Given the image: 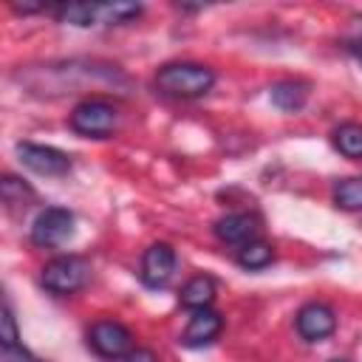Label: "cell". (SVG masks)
Wrapping results in <instances>:
<instances>
[{
  "mask_svg": "<svg viewBox=\"0 0 362 362\" xmlns=\"http://www.w3.org/2000/svg\"><path fill=\"white\" fill-rule=\"evenodd\" d=\"M156 85L167 96L192 99V96L206 93L215 85V71L198 62H170L156 74Z\"/></svg>",
  "mask_w": 362,
  "mask_h": 362,
  "instance_id": "1",
  "label": "cell"
},
{
  "mask_svg": "<svg viewBox=\"0 0 362 362\" xmlns=\"http://www.w3.org/2000/svg\"><path fill=\"white\" fill-rule=\"evenodd\" d=\"M116 124H119V110L107 99H85L71 110V127L79 136L105 139L116 130Z\"/></svg>",
  "mask_w": 362,
  "mask_h": 362,
  "instance_id": "2",
  "label": "cell"
},
{
  "mask_svg": "<svg viewBox=\"0 0 362 362\" xmlns=\"http://www.w3.org/2000/svg\"><path fill=\"white\" fill-rule=\"evenodd\" d=\"M85 280H88V263L74 255L54 257L42 269V286L54 294H71V291L82 288Z\"/></svg>",
  "mask_w": 362,
  "mask_h": 362,
  "instance_id": "3",
  "label": "cell"
},
{
  "mask_svg": "<svg viewBox=\"0 0 362 362\" xmlns=\"http://www.w3.org/2000/svg\"><path fill=\"white\" fill-rule=\"evenodd\" d=\"M74 235V215L62 206H48L34 218L31 240L37 246H59Z\"/></svg>",
  "mask_w": 362,
  "mask_h": 362,
  "instance_id": "4",
  "label": "cell"
},
{
  "mask_svg": "<svg viewBox=\"0 0 362 362\" xmlns=\"http://www.w3.org/2000/svg\"><path fill=\"white\" fill-rule=\"evenodd\" d=\"M88 342L90 348L105 356V359H124L130 351H133V337L130 331L122 325V322H113V320H102L90 328L88 334Z\"/></svg>",
  "mask_w": 362,
  "mask_h": 362,
  "instance_id": "5",
  "label": "cell"
},
{
  "mask_svg": "<svg viewBox=\"0 0 362 362\" xmlns=\"http://www.w3.org/2000/svg\"><path fill=\"white\" fill-rule=\"evenodd\" d=\"M17 156L20 161L40 173V175H65L71 170V158L57 150V147H45V144H31V141H20L17 144Z\"/></svg>",
  "mask_w": 362,
  "mask_h": 362,
  "instance_id": "6",
  "label": "cell"
},
{
  "mask_svg": "<svg viewBox=\"0 0 362 362\" xmlns=\"http://www.w3.org/2000/svg\"><path fill=\"white\" fill-rule=\"evenodd\" d=\"M334 328H337V314L325 303H308L297 311V331L308 342L325 339L328 334H334Z\"/></svg>",
  "mask_w": 362,
  "mask_h": 362,
  "instance_id": "7",
  "label": "cell"
},
{
  "mask_svg": "<svg viewBox=\"0 0 362 362\" xmlns=\"http://www.w3.org/2000/svg\"><path fill=\"white\" fill-rule=\"evenodd\" d=\"M175 272V252L167 243H153L141 257V280L153 288L164 286Z\"/></svg>",
  "mask_w": 362,
  "mask_h": 362,
  "instance_id": "8",
  "label": "cell"
},
{
  "mask_svg": "<svg viewBox=\"0 0 362 362\" xmlns=\"http://www.w3.org/2000/svg\"><path fill=\"white\" fill-rule=\"evenodd\" d=\"M215 235L223 243H249L257 235V218L249 212H229L221 221H215Z\"/></svg>",
  "mask_w": 362,
  "mask_h": 362,
  "instance_id": "9",
  "label": "cell"
},
{
  "mask_svg": "<svg viewBox=\"0 0 362 362\" xmlns=\"http://www.w3.org/2000/svg\"><path fill=\"white\" fill-rule=\"evenodd\" d=\"M221 325H223V322H221V314H215V311H209V308H198V311L189 317L181 342H184V345H204V342H212V339L218 337Z\"/></svg>",
  "mask_w": 362,
  "mask_h": 362,
  "instance_id": "10",
  "label": "cell"
},
{
  "mask_svg": "<svg viewBox=\"0 0 362 362\" xmlns=\"http://www.w3.org/2000/svg\"><path fill=\"white\" fill-rule=\"evenodd\" d=\"M178 300H181V305H187L192 311L209 308V303L215 300V280L206 277V274H198V277L187 280L184 288H181V294H178Z\"/></svg>",
  "mask_w": 362,
  "mask_h": 362,
  "instance_id": "11",
  "label": "cell"
},
{
  "mask_svg": "<svg viewBox=\"0 0 362 362\" xmlns=\"http://www.w3.org/2000/svg\"><path fill=\"white\" fill-rule=\"evenodd\" d=\"M57 14L71 25H93L102 23V3H65L57 8Z\"/></svg>",
  "mask_w": 362,
  "mask_h": 362,
  "instance_id": "12",
  "label": "cell"
},
{
  "mask_svg": "<svg viewBox=\"0 0 362 362\" xmlns=\"http://www.w3.org/2000/svg\"><path fill=\"white\" fill-rule=\"evenodd\" d=\"M272 102L286 110V113H294L305 105V85L300 82H277L272 85Z\"/></svg>",
  "mask_w": 362,
  "mask_h": 362,
  "instance_id": "13",
  "label": "cell"
},
{
  "mask_svg": "<svg viewBox=\"0 0 362 362\" xmlns=\"http://www.w3.org/2000/svg\"><path fill=\"white\" fill-rule=\"evenodd\" d=\"M334 144L342 156L348 158H362V124L356 122H345L337 127L334 133Z\"/></svg>",
  "mask_w": 362,
  "mask_h": 362,
  "instance_id": "14",
  "label": "cell"
},
{
  "mask_svg": "<svg viewBox=\"0 0 362 362\" xmlns=\"http://www.w3.org/2000/svg\"><path fill=\"white\" fill-rule=\"evenodd\" d=\"M272 257H274V252H272V246L263 243V240H249V243H243L240 252H238V263H240L243 269H266V266L272 263Z\"/></svg>",
  "mask_w": 362,
  "mask_h": 362,
  "instance_id": "15",
  "label": "cell"
},
{
  "mask_svg": "<svg viewBox=\"0 0 362 362\" xmlns=\"http://www.w3.org/2000/svg\"><path fill=\"white\" fill-rule=\"evenodd\" d=\"M334 204L348 212L362 209V178H342L334 187Z\"/></svg>",
  "mask_w": 362,
  "mask_h": 362,
  "instance_id": "16",
  "label": "cell"
},
{
  "mask_svg": "<svg viewBox=\"0 0 362 362\" xmlns=\"http://www.w3.org/2000/svg\"><path fill=\"white\" fill-rule=\"evenodd\" d=\"M139 11V3H102V23H127Z\"/></svg>",
  "mask_w": 362,
  "mask_h": 362,
  "instance_id": "17",
  "label": "cell"
},
{
  "mask_svg": "<svg viewBox=\"0 0 362 362\" xmlns=\"http://www.w3.org/2000/svg\"><path fill=\"white\" fill-rule=\"evenodd\" d=\"M0 195H3V201H14V198H23V195H31V189L23 184V181H17L14 175H6L3 181H0Z\"/></svg>",
  "mask_w": 362,
  "mask_h": 362,
  "instance_id": "18",
  "label": "cell"
},
{
  "mask_svg": "<svg viewBox=\"0 0 362 362\" xmlns=\"http://www.w3.org/2000/svg\"><path fill=\"white\" fill-rule=\"evenodd\" d=\"M3 356H6V362H42V359H37L23 342L6 345V348H3Z\"/></svg>",
  "mask_w": 362,
  "mask_h": 362,
  "instance_id": "19",
  "label": "cell"
},
{
  "mask_svg": "<svg viewBox=\"0 0 362 362\" xmlns=\"http://www.w3.org/2000/svg\"><path fill=\"white\" fill-rule=\"evenodd\" d=\"M124 362H158V359H156V354L147 351V348H133V351L124 356Z\"/></svg>",
  "mask_w": 362,
  "mask_h": 362,
  "instance_id": "20",
  "label": "cell"
},
{
  "mask_svg": "<svg viewBox=\"0 0 362 362\" xmlns=\"http://www.w3.org/2000/svg\"><path fill=\"white\" fill-rule=\"evenodd\" d=\"M354 51H356V54H359V57H362V40H359V42H356V45H354Z\"/></svg>",
  "mask_w": 362,
  "mask_h": 362,
  "instance_id": "21",
  "label": "cell"
},
{
  "mask_svg": "<svg viewBox=\"0 0 362 362\" xmlns=\"http://www.w3.org/2000/svg\"><path fill=\"white\" fill-rule=\"evenodd\" d=\"M331 362H348V359H331Z\"/></svg>",
  "mask_w": 362,
  "mask_h": 362,
  "instance_id": "22",
  "label": "cell"
}]
</instances>
